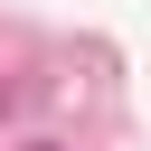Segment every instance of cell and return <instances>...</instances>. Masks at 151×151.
<instances>
[{
    "label": "cell",
    "instance_id": "cell-1",
    "mask_svg": "<svg viewBox=\"0 0 151 151\" xmlns=\"http://www.w3.org/2000/svg\"><path fill=\"white\" fill-rule=\"evenodd\" d=\"M0 104H9V94H0Z\"/></svg>",
    "mask_w": 151,
    "mask_h": 151
}]
</instances>
